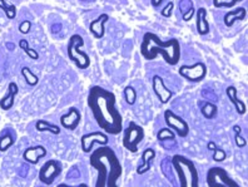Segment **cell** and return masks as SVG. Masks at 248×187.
<instances>
[{"label": "cell", "mask_w": 248, "mask_h": 187, "mask_svg": "<svg viewBox=\"0 0 248 187\" xmlns=\"http://www.w3.org/2000/svg\"><path fill=\"white\" fill-rule=\"evenodd\" d=\"M31 23L29 20H24L23 23H20V25H19V32H20L21 34H28L31 32Z\"/></svg>", "instance_id": "obj_34"}, {"label": "cell", "mask_w": 248, "mask_h": 187, "mask_svg": "<svg viewBox=\"0 0 248 187\" xmlns=\"http://www.w3.org/2000/svg\"><path fill=\"white\" fill-rule=\"evenodd\" d=\"M173 8H174V3H173V1H170V3L167 4L163 9H162V12H160L162 17H164V18H170V17H172Z\"/></svg>", "instance_id": "obj_33"}, {"label": "cell", "mask_w": 248, "mask_h": 187, "mask_svg": "<svg viewBox=\"0 0 248 187\" xmlns=\"http://www.w3.org/2000/svg\"><path fill=\"white\" fill-rule=\"evenodd\" d=\"M203 117L206 119H213L218 115V107L212 102H206L201 108Z\"/></svg>", "instance_id": "obj_23"}, {"label": "cell", "mask_w": 248, "mask_h": 187, "mask_svg": "<svg viewBox=\"0 0 248 187\" xmlns=\"http://www.w3.org/2000/svg\"><path fill=\"white\" fill-rule=\"evenodd\" d=\"M144 139V130L136 122H129L123 133V147L130 153L138 151V146Z\"/></svg>", "instance_id": "obj_6"}, {"label": "cell", "mask_w": 248, "mask_h": 187, "mask_svg": "<svg viewBox=\"0 0 248 187\" xmlns=\"http://www.w3.org/2000/svg\"><path fill=\"white\" fill-rule=\"evenodd\" d=\"M14 137L12 133L6 132L0 136V152L8 151L13 145H14Z\"/></svg>", "instance_id": "obj_24"}, {"label": "cell", "mask_w": 248, "mask_h": 187, "mask_svg": "<svg viewBox=\"0 0 248 187\" xmlns=\"http://www.w3.org/2000/svg\"><path fill=\"white\" fill-rule=\"evenodd\" d=\"M233 131H234V133H236V136H234V141H236L237 147L238 148L246 147V145H247V141H246V139L241 136V131H242L241 130V127L234 126L233 127Z\"/></svg>", "instance_id": "obj_31"}, {"label": "cell", "mask_w": 248, "mask_h": 187, "mask_svg": "<svg viewBox=\"0 0 248 187\" xmlns=\"http://www.w3.org/2000/svg\"><path fill=\"white\" fill-rule=\"evenodd\" d=\"M163 3H164V0H151L152 6H155V8H158V6H160Z\"/></svg>", "instance_id": "obj_35"}, {"label": "cell", "mask_w": 248, "mask_h": 187, "mask_svg": "<svg viewBox=\"0 0 248 187\" xmlns=\"http://www.w3.org/2000/svg\"><path fill=\"white\" fill-rule=\"evenodd\" d=\"M164 121H166L167 127L170 128L178 137H187L189 135V124L187 123V121L177 116L170 109H166L164 112Z\"/></svg>", "instance_id": "obj_10"}, {"label": "cell", "mask_w": 248, "mask_h": 187, "mask_svg": "<svg viewBox=\"0 0 248 187\" xmlns=\"http://www.w3.org/2000/svg\"><path fill=\"white\" fill-rule=\"evenodd\" d=\"M207 148H208L209 151H215L216 148H217V145H216L215 142H208V143H207Z\"/></svg>", "instance_id": "obj_36"}, {"label": "cell", "mask_w": 248, "mask_h": 187, "mask_svg": "<svg viewBox=\"0 0 248 187\" xmlns=\"http://www.w3.org/2000/svg\"><path fill=\"white\" fill-rule=\"evenodd\" d=\"M206 180L209 187H239L223 167H211L207 171Z\"/></svg>", "instance_id": "obj_7"}, {"label": "cell", "mask_w": 248, "mask_h": 187, "mask_svg": "<svg viewBox=\"0 0 248 187\" xmlns=\"http://www.w3.org/2000/svg\"><path fill=\"white\" fill-rule=\"evenodd\" d=\"M35 130L38 132H48L53 133L55 136H58L59 133H61V127H58L57 124H53L48 121H44V119H39V121H36L35 123Z\"/></svg>", "instance_id": "obj_22"}, {"label": "cell", "mask_w": 248, "mask_h": 187, "mask_svg": "<svg viewBox=\"0 0 248 187\" xmlns=\"http://www.w3.org/2000/svg\"><path fill=\"white\" fill-rule=\"evenodd\" d=\"M0 9L5 13V16L8 19H14L16 16V6L6 4L5 0H0Z\"/></svg>", "instance_id": "obj_28"}, {"label": "cell", "mask_w": 248, "mask_h": 187, "mask_svg": "<svg viewBox=\"0 0 248 187\" xmlns=\"http://www.w3.org/2000/svg\"><path fill=\"white\" fill-rule=\"evenodd\" d=\"M152 87H153V91H155V94L157 96L158 101L162 104H167V103L172 100L173 92L170 91V88L166 87L164 81L160 76L153 77V79H152Z\"/></svg>", "instance_id": "obj_12"}, {"label": "cell", "mask_w": 248, "mask_h": 187, "mask_svg": "<svg viewBox=\"0 0 248 187\" xmlns=\"http://www.w3.org/2000/svg\"><path fill=\"white\" fill-rule=\"evenodd\" d=\"M21 76L24 77L27 85H31V87H34V85H36L39 83V78H38L28 67H23V68H21Z\"/></svg>", "instance_id": "obj_25"}, {"label": "cell", "mask_w": 248, "mask_h": 187, "mask_svg": "<svg viewBox=\"0 0 248 187\" xmlns=\"http://www.w3.org/2000/svg\"><path fill=\"white\" fill-rule=\"evenodd\" d=\"M215 153H213V160L216 161V162H223L224 160H226V157H227V154H226V152L223 151V150H221V148H216Z\"/></svg>", "instance_id": "obj_32"}, {"label": "cell", "mask_w": 248, "mask_h": 187, "mask_svg": "<svg viewBox=\"0 0 248 187\" xmlns=\"http://www.w3.org/2000/svg\"><path fill=\"white\" fill-rule=\"evenodd\" d=\"M95 142L99 143V145H108V135H107L106 132H103V131H100V132L85 133V135H83L82 138H80L82 151L84 152V153H91Z\"/></svg>", "instance_id": "obj_11"}, {"label": "cell", "mask_w": 248, "mask_h": 187, "mask_svg": "<svg viewBox=\"0 0 248 187\" xmlns=\"http://www.w3.org/2000/svg\"><path fill=\"white\" fill-rule=\"evenodd\" d=\"M140 54L145 61H153L160 54L167 64L177 66L181 61V43L176 38L163 42L155 33L147 32L140 43Z\"/></svg>", "instance_id": "obj_3"}, {"label": "cell", "mask_w": 248, "mask_h": 187, "mask_svg": "<svg viewBox=\"0 0 248 187\" xmlns=\"http://www.w3.org/2000/svg\"><path fill=\"white\" fill-rule=\"evenodd\" d=\"M226 93H227V97L230 98V101L232 102L234 108H236L237 113L241 116L245 115L246 111H247V107H246L243 101L237 98V88L233 87V85H230V87H227V89H226Z\"/></svg>", "instance_id": "obj_19"}, {"label": "cell", "mask_w": 248, "mask_h": 187, "mask_svg": "<svg viewBox=\"0 0 248 187\" xmlns=\"http://www.w3.org/2000/svg\"><path fill=\"white\" fill-rule=\"evenodd\" d=\"M89 163L98 172L95 187H115L123 175V167L117 153L107 145L92 152Z\"/></svg>", "instance_id": "obj_2"}, {"label": "cell", "mask_w": 248, "mask_h": 187, "mask_svg": "<svg viewBox=\"0 0 248 187\" xmlns=\"http://www.w3.org/2000/svg\"><path fill=\"white\" fill-rule=\"evenodd\" d=\"M123 93H124V100H125V102H127L129 106H133L137 101V92L136 89H134V87H132V85H127V87L124 88Z\"/></svg>", "instance_id": "obj_29"}, {"label": "cell", "mask_w": 248, "mask_h": 187, "mask_svg": "<svg viewBox=\"0 0 248 187\" xmlns=\"http://www.w3.org/2000/svg\"><path fill=\"white\" fill-rule=\"evenodd\" d=\"M243 0H213V5L215 8H234L237 4L242 3Z\"/></svg>", "instance_id": "obj_30"}, {"label": "cell", "mask_w": 248, "mask_h": 187, "mask_svg": "<svg viewBox=\"0 0 248 187\" xmlns=\"http://www.w3.org/2000/svg\"><path fill=\"white\" fill-rule=\"evenodd\" d=\"M157 139L159 142H164V141H174L176 139V133L173 132L170 128L166 127V128H162V130L158 132L157 135Z\"/></svg>", "instance_id": "obj_26"}, {"label": "cell", "mask_w": 248, "mask_h": 187, "mask_svg": "<svg viewBox=\"0 0 248 187\" xmlns=\"http://www.w3.org/2000/svg\"><path fill=\"white\" fill-rule=\"evenodd\" d=\"M46 156V148L42 145L31 146V147H28L27 150L23 153V158H24L25 162L31 163V165H36L42 160L43 157Z\"/></svg>", "instance_id": "obj_14"}, {"label": "cell", "mask_w": 248, "mask_h": 187, "mask_svg": "<svg viewBox=\"0 0 248 187\" xmlns=\"http://www.w3.org/2000/svg\"><path fill=\"white\" fill-rule=\"evenodd\" d=\"M155 151L153 148H147V150H144L142 153L143 163L140 167H137V173H138V175H143V173H145L147 171H149V170H151L152 162L155 160Z\"/></svg>", "instance_id": "obj_20"}, {"label": "cell", "mask_w": 248, "mask_h": 187, "mask_svg": "<svg viewBox=\"0 0 248 187\" xmlns=\"http://www.w3.org/2000/svg\"><path fill=\"white\" fill-rule=\"evenodd\" d=\"M87 103L98 127L103 132L117 136L123 131V117L117 108V98L113 92L94 85L89 89Z\"/></svg>", "instance_id": "obj_1"}, {"label": "cell", "mask_w": 248, "mask_h": 187, "mask_svg": "<svg viewBox=\"0 0 248 187\" xmlns=\"http://www.w3.org/2000/svg\"><path fill=\"white\" fill-rule=\"evenodd\" d=\"M108 20L109 16L104 13V14H100L97 19H94L91 24H89V31H91V33L93 34L97 39H102L104 36V34H106V27H104V25H106V23Z\"/></svg>", "instance_id": "obj_16"}, {"label": "cell", "mask_w": 248, "mask_h": 187, "mask_svg": "<svg viewBox=\"0 0 248 187\" xmlns=\"http://www.w3.org/2000/svg\"><path fill=\"white\" fill-rule=\"evenodd\" d=\"M19 47H20V49H23V51H24L25 53L28 54V57H31V59H34V61L39 59V54H38V51H36L35 49H33L29 47V43L27 42V39L19 40Z\"/></svg>", "instance_id": "obj_27"}, {"label": "cell", "mask_w": 248, "mask_h": 187, "mask_svg": "<svg viewBox=\"0 0 248 187\" xmlns=\"http://www.w3.org/2000/svg\"><path fill=\"white\" fill-rule=\"evenodd\" d=\"M194 17H196V27L197 32L200 35H207L209 33V24L208 20H207V9L206 8H200L194 13Z\"/></svg>", "instance_id": "obj_17"}, {"label": "cell", "mask_w": 248, "mask_h": 187, "mask_svg": "<svg viewBox=\"0 0 248 187\" xmlns=\"http://www.w3.org/2000/svg\"><path fill=\"white\" fill-rule=\"evenodd\" d=\"M19 93V88L16 85V83L14 82H10L9 85H8V93L0 100V108L3 111H9L12 109V107L14 106V102H16V97Z\"/></svg>", "instance_id": "obj_15"}, {"label": "cell", "mask_w": 248, "mask_h": 187, "mask_svg": "<svg viewBox=\"0 0 248 187\" xmlns=\"http://www.w3.org/2000/svg\"><path fill=\"white\" fill-rule=\"evenodd\" d=\"M172 167L176 172L181 187H198L200 176L193 161L187 158L183 154L176 153L172 157Z\"/></svg>", "instance_id": "obj_4"}, {"label": "cell", "mask_w": 248, "mask_h": 187, "mask_svg": "<svg viewBox=\"0 0 248 187\" xmlns=\"http://www.w3.org/2000/svg\"><path fill=\"white\" fill-rule=\"evenodd\" d=\"M179 76L191 83H200L207 77V67L203 62H197L192 66H182L178 69Z\"/></svg>", "instance_id": "obj_8"}, {"label": "cell", "mask_w": 248, "mask_h": 187, "mask_svg": "<svg viewBox=\"0 0 248 187\" xmlns=\"http://www.w3.org/2000/svg\"><path fill=\"white\" fill-rule=\"evenodd\" d=\"M84 39L79 34H73L68 40L67 55L78 69H88L91 67V57L84 51Z\"/></svg>", "instance_id": "obj_5"}, {"label": "cell", "mask_w": 248, "mask_h": 187, "mask_svg": "<svg viewBox=\"0 0 248 187\" xmlns=\"http://www.w3.org/2000/svg\"><path fill=\"white\" fill-rule=\"evenodd\" d=\"M246 17H247V9L243 8V6H238L236 9L231 10L224 14L223 21L226 27L231 28L233 27V24L236 23L237 20H245Z\"/></svg>", "instance_id": "obj_18"}, {"label": "cell", "mask_w": 248, "mask_h": 187, "mask_svg": "<svg viewBox=\"0 0 248 187\" xmlns=\"http://www.w3.org/2000/svg\"><path fill=\"white\" fill-rule=\"evenodd\" d=\"M62 163L57 160H49L46 161L39 170V181L42 184L46 185V186H50V185L54 184L55 178L62 173Z\"/></svg>", "instance_id": "obj_9"}, {"label": "cell", "mask_w": 248, "mask_h": 187, "mask_svg": "<svg viewBox=\"0 0 248 187\" xmlns=\"http://www.w3.org/2000/svg\"><path fill=\"white\" fill-rule=\"evenodd\" d=\"M179 12H181L182 16H183V20H191L194 17V13H196V8H194L193 1H192V0H181V3H179Z\"/></svg>", "instance_id": "obj_21"}, {"label": "cell", "mask_w": 248, "mask_h": 187, "mask_svg": "<svg viewBox=\"0 0 248 187\" xmlns=\"http://www.w3.org/2000/svg\"><path fill=\"white\" fill-rule=\"evenodd\" d=\"M82 121V115L79 112L78 108L76 107H70L68 113L63 115L61 117V124L68 131H74L77 130V127L79 126Z\"/></svg>", "instance_id": "obj_13"}]
</instances>
